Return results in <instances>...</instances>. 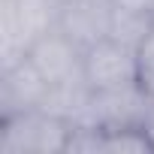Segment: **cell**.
<instances>
[{"instance_id":"1","label":"cell","mask_w":154,"mask_h":154,"mask_svg":"<svg viewBox=\"0 0 154 154\" xmlns=\"http://www.w3.org/2000/svg\"><path fill=\"white\" fill-rule=\"evenodd\" d=\"M72 124L48 109L0 118V154H66Z\"/></svg>"},{"instance_id":"2","label":"cell","mask_w":154,"mask_h":154,"mask_svg":"<svg viewBox=\"0 0 154 154\" xmlns=\"http://www.w3.org/2000/svg\"><path fill=\"white\" fill-rule=\"evenodd\" d=\"M54 0H0V66L27 57L30 45L57 27Z\"/></svg>"},{"instance_id":"3","label":"cell","mask_w":154,"mask_h":154,"mask_svg":"<svg viewBox=\"0 0 154 154\" xmlns=\"http://www.w3.org/2000/svg\"><path fill=\"white\" fill-rule=\"evenodd\" d=\"M85 82L94 91H112L127 85H142L145 69L136 48L106 36L85 48Z\"/></svg>"},{"instance_id":"4","label":"cell","mask_w":154,"mask_h":154,"mask_svg":"<svg viewBox=\"0 0 154 154\" xmlns=\"http://www.w3.org/2000/svg\"><path fill=\"white\" fill-rule=\"evenodd\" d=\"M27 60L39 69V75L48 85H60V82L85 75V48L79 42H72L60 27L36 39L27 51Z\"/></svg>"},{"instance_id":"5","label":"cell","mask_w":154,"mask_h":154,"mask_svg":"<svg viewBox=\"0 0 154 154\" xmlns=\"http://www.w3.org/2000/svg\"><path fill=\"white\" fill-rule=\"evenodd\" d=\"M48 88L51 85L39 75V69L27 57L0 66V118L27 112V109H39L45 103Z\"/></svg>"},{"instance_id":"6","label":"cell","mask_w":154,"mask_h":154,"mask_svg":"<svg viewBox=\"0 0 154 154\" xmlns=\"http://www.w3.org/2000/svg\"><path fill=\"white\" fill-rule=\"evenodd\" d=\"M112 24V3L106 0H66L57 15V27L82 48L109 36Z\"/></svg>"},{"instance_id":"7","label":"cell","mask_w":154,"mask_h":154,"mask_svg":"<svg viewBox=\"0 0 154 154\" xmlns=\"http://www.w3.org/2000/svg\"><path fill=\"white\" fill-rule=\"evenodd\" d=\"M151 21H154V15H148V12H130V9H118V6H112L109 36L139 51V48L145 45L148 33H151Z\"/></svg>"},{"instance_id":"8","label":"cell","mask_w":154,"mask_h":154,"mask_svg":"<svg viewBox=\"0 0 154 154\" xmlns=\"http://www.w3.org/2000/svg\"><path fill=\"white\" fill-rule=\"evenodd\" d=\"M142 57V69H145V85H154V21H151V33L145 39V45L139 48Z\"/></svg>"},{"instance_id":"9","label":"cell","mask_w":154,"mask_h":154,"mask_svg":"<svg viewBox=\"0 0 154 154\" xmlns=\"http://www.w3.org/2000/svg\"><path fill=\"white\" fill-rule=\"evenodd\" d=\"M112 6L130 9V12H148V15H154V0H112Z\"/></svg>"},{"instance_id":"10","label":"cell","mask_w":154,"mask_h":154,"mask_svg":"<svg viewBox=\"0 0 154 154\" xmlns=\"http://www.w3.org/2000/svg\"><path fill=\"white\" fill-rule=\"evenodd\" d=\"M106 3H112V0H106Z\"/></svg>"}]
</instances>
